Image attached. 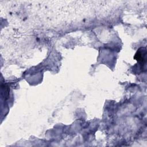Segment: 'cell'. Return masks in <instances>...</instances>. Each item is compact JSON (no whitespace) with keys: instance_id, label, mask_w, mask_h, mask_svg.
<instances>
[{"instance_id":"obj_1","label":"cell","mask_w":147,"mask_h":147,"mask_svg":"<svg viewBox=\"0 0 147 147\" xmlns=\"http://www.w3.org/2000/svg\"><path fill=\"white\" fill-rule=\"evenodd\" d=\"M146 48L145 47L141 48L137 52V53L134 56V58L140 63H141V65H143L144 64L145 65V64L146 62Z\"/></svg>"}]
</instances>
